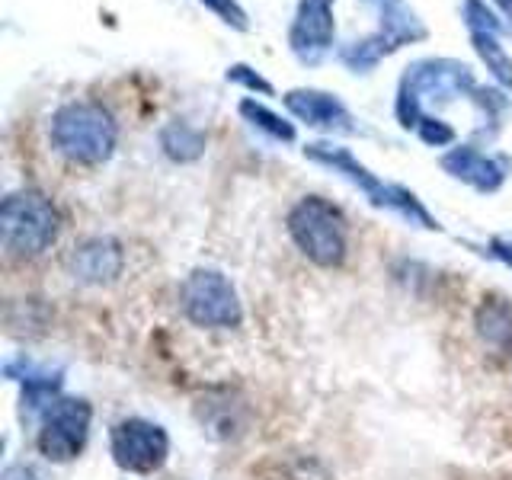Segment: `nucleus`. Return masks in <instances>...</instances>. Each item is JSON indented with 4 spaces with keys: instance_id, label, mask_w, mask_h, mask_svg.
I'll list each match as a JSON object with an SVG mask.
<instances>
[{
    "instance_id": "1",
    "label": "nucleus",
    "mask_w": 512,
    "mask_h": 480,
    "mask_svg": "<svg viewBox=\"0 0 512 480\" xmlns=\"http://www.w3.org/2000/svg\"><path fill=\"white\" fill-rule=\"evenodd\" d=\"M288 234L298 250L317 266H340L346 256V218L327 199L308 196L288 215Z\"/></svg>"
},
{
    "instance_id": "2",
    "label": "nucleus",
    "mask_w": 512,
    "mask_h": 480,
    "mask_svg": "<svg viewBox=\"0 0 512 480\" xmlns=\"http://www.w3.org/2000/svg\"><path fill=\"white\" fill-rule=\"evenodd\" d=\"M52 141L64 157L80 164H100L116 144V125L100 106H64L52 122Z\"/></svg>"
},
{
    "instance_id": "3",
    "label": "nucleus",
    "mask_w": 512,
    "mask_h": 480,
    "mask_svg": "<svg viewBox=\"0 0 512 480\" xmlns=\"http://www.w3.org/2000/svg\"><path fill=\"white\" fill-rule=\"evenodd\" d=\"M58 237V212L39 192H20L4 202V250L10 256H39Z\"/></svg>"
},
{
    "instance_id": "4",
    "label": "nucleus",
    "mask_w": 512,
    "mask_h": 480,
    "mask_svg": "<svg viewBox=\"0 0 512 480\" xmlns=\"http://www.w3.org/2000/svg\"><path fill=\"white\" fill-rule=\"evenodd\" d=\"M183 311L199 327H237L240 301L234 285L215 269H199L183 282Z\"/></svg>"
},
{
    "instance_id": "5",
    "label": "nucleus",
    "mask_w": 512,
    "mask_h": 480,
    "mask_svg": "<svg viewBox=\"0 0 512 480\" xmlns=\"http://www.w3.org/2000/svg\"><path fill=\"white\" fill-rule=\"evenodd\" d=\"M170 439L157 423L148 420H122L112 429V458L119 468L132 474H151L167 461Z\"/></svg>"
},
{
    "instance_id": "6",
    "label": "nucleus",
    "mask_w": 512,
    "mask_h": 480,
    "mask_svg": "<svg viewBox=\"0 0 512 480\" xmlns=\"http://www.w3.org/2000/svg\"><path fill=\"white\" fill-rule=\"evenodd\" d=\"M90 404L87 400H58L48 410L45 426L39 432V452L48 461H71L80 455L90 432Z\"/></svg>"
},
{
    "instance_id": "7",
    "label": "nucleus",
    "mask_w": 512,
    "mask_h": 480,
    "mask_svg": "<svg viewBox=\"0 0 512 480\" xmlns=\"http://www.w3.org/2000/svg\"><path fill=\"white\" fill-rule=\"evenodd\" d=\"M119 263H122V256H119L116 244H109V240H93V244L80 247L77 256H74L77 276L93 279V282H103L109 276H116Z\"/></svg>"
},
{
    "instance_id": "8",
    "label": "nucleus",
    "mask_w": 512,
    "mask_h": 480,
    "mask_svg": "<svg viewBox=\"0 0 512 480\" xmlns=\"http://www.w3.org/2000/svg\"><path fill=\"white\" fill-rule=\"evenodd\" d=\"M477 327H480V336H484L490 346L509 349L512 346V304L487 301L477 314Z\"/></svg>"
},
{
    "instance_id": "9",
    "label": "nucleus",
    "mask_w": 512,
    "mask_h": 480,
    "mask_svg": "<svg viewBox=\"0 0 512 480\" xmlns=\"http://www.w3.org/2000/svg\"><path fill=\"white\" fill-rule=\"evenodd\" d=\"M4 480H42V477L32 471V468H26V464H16V468H10L4 474Z\"/></svg>"
},
{
    "instance_id": "10",
    "label": "nucleus",
    "mask_w": 512,
    "mask_h": 480,
    "mask_svg": "<svg viewBox=\"0 0 512 480\" xmlns=\"http://www.w3.org/2000/svg\"><path fill=\"white\" fill-rule=\"evenodd\" d=\"M496 247H500V256H503V260L512 266V247H509V244H496Z\"/></svg>"
}]
</instances>
